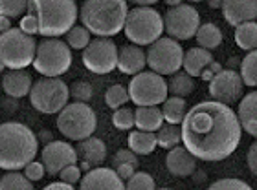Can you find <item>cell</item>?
Segmentation results:
<instances>
[{"label": "cell", "instance_id": "ab89813d", "mask_svg": "<svg viewBox=\"0 0 257 190\" xmlns=\"http://www.w3.org/2000/svg\"><path fill=\"white\" fill-rule=\"evenodd\" d=\"M81 174H83V170L77 164H70V166H66V168H63L59 172V180L63 183H68V185H75V183L81 181Z\"/></svg>", "mask_w": 257, "mask_h": 190}, {"label": "cell", "instance_id": "30bf717a", "mask_svg": "<svg viewBox=\"0 0 257 190\" xmlns=\"http://www.w3.org/2000/svg\"><path fill=\"white\" fill-rule=\"evenodd\" d=\"M145 58H147V66L151 68V72H155L162 77L173 75L182 68L184 50L175 38L160 37L145 52Z\"/></svg>", "mask_w": 257, "mask_h": 190}, {"label": "cell", "instance_id": "7dc6e473", "mask_svg": "<svg viewBox=\"0 0 257 190\" xmlns=\"http://www.w3.org/2000/svg\"><path fill=\"white\" fill-rule=\"evenodd\" d=\"M11 30V18H6V16H0V35Z\"/></svg>", "mask_w": 257, "mask_h": 190}, {"label": "cell", "instance_id": "ee69618b", "mask_svg": "<svg viewBox=\"0 0 257 190\" xmlns=\"http://www.w3.org/2000/svg\"><path fill=\"white\" fill-rule=\"evenodd\" d=\"M246 161H248V168H250V172L257 178V141L253 142L252 146H250V150H248Z\"/></svg>", "mask_w": 257, "mask_h": 190}, {"label": "cell", "instance_id": "ba28073f", "mask_svg": "<svg viewBox=\"0 0 257 190\" xmlns=\"http://www.w3.org/2000/svg\"><path fill=\"white\" fill-rule=\"evenodd\" d=\"M37 42L32 35L11 28L0 35V62L8 70H24L33 64Z\"/></svg>", "mask_w": 257, "mask_h": 190}, {"label": "cell", "instance_id": "db71d44e", "mask_svg": "<svg viewBox=\"0 0 257 190\" xmlns=\"http://www.w3.org/2000/svg\"><path fill=\"white\" fill-rule=\"evenodd\" d=\"M158 190H171V188H158Z\"/></svg>", "mask_w": 257, "mask_h": 190}, {"label": "cell", "instance_id": "816d5d0a", "mask_svg": "<svg viewBox=\"0 0 257 190\" xmlns=\"http://www.w3.org/2000/svg\"><path fill=\"white\" fill-rule=\"evenodd\" d=\"M188 2H191V4H197V2H200V0H188Z\"/></svg>", "mask_w": 257, "mask_h": 190}, {"label": "cell", "instance_id": "83f0119b", "mask_svg": "<svg viewBox=\"0 0 257 190\" xmlns=\"http://www.w3.org/2000/svg\"><path fill=\"white\" fill-rule=\"evenodd\" d=\"M195 38H197L198 46L211 52V50H217L222 44V32L215 24L208 22V24H200Z\"/></svg>", "mask_w": 257, "mask_h": 190}, {"label": "cell", "instance_id": "c3c4849f", "mask_svg": "<svg viewBox=\"0 0 257 190\" xmlns=\"http://www.w3.org/2000/svg\"><path fill=\"white\" fill-rule=\"evenodd\" d=\"M127 2H131V4H134V6H153V4H156L158 0H127Z\"/></svg>", "mask_w": 257, "mask_h": 190}, {"label": "cell", "instance_id": "8992f818", "mask_svg": "<svg viewBox=\"0 0 257 190\" xmlns=\"http://www.w3.org/2000/svg\"><path fill=\"white\" fill-rule=\"evenodd\" d=\"M70 46L59 38H43L37 44V52L33 58V70L43 77H61L72 66Z\"/></svg>", "mask_w": 257, "mask_h": 190}, {"label": "cell", "instance_id": "e0dca14e", "mask_svg": "<svg viewBox=\"0 0 257 190\" xmlns=\"http://www.w3.org/2000/svg\"><path fill=\"white\" fill-rule=\"evenodd\" d=\"M222 15L230 26H241L257 18V0H224Z\"/></svg>", "mask_w": 257, "mask_h": 190}, {"label": "cell", "instance_id": "f5cc1de1", "mask_svg": "<svg viewBox=\"0 0 257 190\" xmlns=\"http://www.w3.org/2000/svg\"><path fill=\"white\" fill-rule=\"evenodd\" d=\"M2 70H4V64L0 62V74H2Z\"/></svg>", "mask_w": 257, "mask_h": 190}, {"label": "cell", "instance_id": "484cf974", "mask_svg": "<svg viewBox=\"0 0 257 190\" xmlns=\"http://www.w3.org/2000/svg\"><path fill=\"white\" fill-rule=\"evenodd\" d=\"M188 114V106H186V100L182 97H167L164 100V106H162V116H164V121L169 122V124H182L184 117Z\"/></svg>", "mask_w": 257, "mask_h": 190}, {"label": "cell", "instance_id": "8d00e7d4", "mask_svg": "<svg viewBox=\"0 0 257 190\" xmlns=\"http://www.w3.org/2000/svg\"><path fill=\"white\" fill-rule=\"evenodd\" d=\"M92 95H94V90H92L90 82H86V80H75L74 84L70 86V97L75 102H86L88 104Z\"/></svg>", "mask_w": 257, "mask_h": 190}, {"label": "cell", "instance_id": "d4e9b609", "mask_svg": "<svg viewBox=\"0 0 257 190\" xmlns=\"http://www.w3.org/2000/svg\"><path fill=\"white\" fill-rule=\"evenodd\" d=\"M156 146H158V142H156V136L153 132L134 130L128 134V148L136 156H149L155 152Z\"/></svg>", "mask_w": 257, "mask_h": 190}, {"label": "cell", "instance_id": "52a82bcc", "mask_svg": "<svg viewBox=\"0 0 257 190\" xmlns=\"http://www.w3.org/2000/svg\"><path fill=\"white\" fill-rule=\"evenodd\" d=\"M97 117L86 102H72L59 112L57 130L70 141H83L96 132Z\"/></svg>", "mask_w": 257, "mask_h": 190}, {"label": "cell", "instance_id": "bcb514c9", "mask_svg": "<svg viewBox=\"0 0 257 190\" xmlns=\"http://www.w3.org/2000/svg\"><path fill=\"white\" fill-rule=\"evenodd\" d=\"M43 190H75L74 185H68V183H50L48 186H44Z\"/></svg>", "mask_w": 257, "mask_h": 190}, {"label": "cell", "instance_id": "603a6c76", "mask_svg": "<svg viewBox=\"0 0 257 190\" xmlns=\"http://www.w3.org/2000/svg\"><path fill=\"white\" fill-rule=\"evenodd\" d=\"M213 53L204 50V48H191L184 53V62L182 68L186 70V74L195 77H200L204 74V70L208 68L209 64L213 62Z\"/></svg>", "mask_w": 257, "mask_h": 190}, {"label": "cell", "instance_id": "f1b7e54d", "mask_svg": "<svg viewBox=\"0 0 257 190\" xmlns=\"http://www.w3.org/2000/svg\"><path fill=\"white\" fill-rule=\"evenodd\" d=\"M235 42L244 52L257 50V22H244L235 30Z\"/></svg>", "mask_w": 257, "mask_h": 190}, {"label": "cell", "instance_id": "f35d334b", "mask_svg": "<svg viewBox=\"0 0 257 190\" xmlns=\"http://www.w3.org/2000/svg\"><path fill=\"white\" fill-rule=\"evenodd\" d=\"M208 190H253V188L248 183H244V181L228 178V180H219L217 183H213V185L209 186Z\"/></svg>", "mask_w": 257, "mask_h": 190}, {"label": "cell", "instance_id": "4fadbf2b", "mask_svg": "<svg viewBox=\"0 0 257 190\" xmlns=\"http://www.w3.org/2000/svg\"><path fill=\"white\" fill-rule=\"evenodd\" d=\"M200 28V15L189 4L169 8L164 15V32L175 40H189Z\"/></svg>", "mask_w": 257, "mask_h": 190}, {"label": "cell", "instance_id": "7402d4cb", "mask_svg": "<svg viewBox=\"0 0 257 190\" xmlns=\"http://www.w3.org/2000/svg\"><path fill=\"white\" fill-rule=\"evenodd\" d=\"M237 119L244 132L250 134L252 138H257V92L244 95L239 100Z\"/></svg>", "mask_w": 257, "mask_h": 190}, {"label": "cell", "instance_id": "cb8c5ba5", "mask_svg": "<svg viewBox=\"0 0 257 190\" xmlns=\"http://www.w3.org/2000/svg\"><path fill=\"white\" fill-rule=\"evenodd\" d=\"M164 122L166 121L158 106H138L134 110V126L142 132H158Z\"/></svg>", "mask_w": 257, "mask_h": 190}, {"label": "cell", "instance_id": "d6986e66", "mask_svg": "<svg viewBox=\"0 0 257 190\" xmlns=\"http://www.w3.org/2000/svg\"><path fill=\"white\" fill-rule=\"evenodd\" d=\"M32 86V75L24 70H10L2 77V90L11 99H21V97L30 95Z\"/></svg>", "mask_w": 257, "mask_h": 190}, {"label": "cell", "instance_id": "f907efd6", "mask_svg": "<svg viewBox=\"0 0 257 190\" xmlns=\"http://www.w3.org/2000/svg\"><path fill=\"white\" fill-rule=\"evenodd\" d=\"M164 2H166L169 8H177V6L182 4V0H164Z\"/></svg>", "mask_w": 257, "mask_h": 190}, {"label": "cell", "instance_id": "4dcf8cb0", "mask_svg": "<svg viewBox=\"0 0 257 190\" xmlns=\"http://www.w3.org/2000/svg\"><path fill=\"white\" fill-rule=\"evenodd\" d=\"M0 190H35L33 183L21 172H8L0 178Z\"/></svg>", "mask_w": 257, "mask_h": 190}, {"label": "cell", "instance_id": "5bb4252c", "mask_svg": "<svg viewBox=\"0 0 257 190\" xmlns=\"http://www.w3.org/2000/svg\"><path fill=\"white\" fill-rule=\"evenodd\" d=\"M244 82L239 72L235 70H222L209 80V95L217 102L226 106H233L242 99Z\"/></svg>", "mask_w": 257, "mask_h": 190}, {"label": "cell", "instance_id": "3957f363", "mask_svg": "<svg viewBox=\"0 0 257 190\" xmlns=\"http://www.w3.org/2000/svg\"><path fill=\"white\" fill-rule=\"evenodd\" d=\"M26 13L37 20L39 35L57 38L74 28L79 10L75 0H28Z\"/></svg>", "mask_w": 257, "mask_h": 190}, {"label": "cell", "instance_id": "7c38bea8", "mask_svg": "<svg viewBox=\"0 0 257 190\" xmlns=\"http://www.w3.org/2000/svg\"><path fill=\"white\" fill-rule=\"evenodd\" d=\"M118 46L112 38L97 37L83 52V64L96 75H107L118 68Z\"/></svg>", "mask_w": 257, "mask_h": 190}, {"label": "cell", "instance_id": "9c48e42d", "mask_svg": "<svg viewBox=\"0 0 257 190\" xmlns=\"http://www.w3.org/2000/svg\"><path fill=\"white\" fill-rule=\"evenodd\" d=\"M70 88L59 77H43L33 82L30 92V102L39 114H59L68 104Z\"/></svg>", "mask_w": 257, "mask_h": 190}, {"label": "cell", "instance_id": "9a60e30c", "mask_svg": "<svg viewBox=\"0 0 257 190\" xmlns=\"http://www.w3.org/2000/svg\"><path fill=\"white\" fill-rule=\"evenodd\" d=\"M77 152L66 141H52L41 152V163L48 176H59V172L70 164L77 163Z\"/></svg>", "mask_w": 257, "mask_h": 190}, {"label": "cell", "instance_id": "d6a6232c", "mask_svg": "<svg viewBox=\"0 0 257 190\" xmlns=\"http://www.w3.org/2000/svg\"><path fill=\"white\" fill-rule=\"evenodd\" d=\"M128 90L125 86L121 84H114L110 86L105 94V102H107L108 108H112V110H119V108H123L125 104L128 102Z\"/></svg>", "mask_w": 257, "mask_h": 190}, {"label": "cell", "instance_id": "f546056e", "mask_svg": "<svg viewBox=\"0 0 257 190\" xmlns=\"http://www.w3.org/2000/svg\"><path fill=\"white\" fill-rule=\"evenodd\" d=\"M156 142L160 148L171 150V148L178 146L182 142V128L178 124H162L158 134H156Z\"/></svg>", "mask_w": 257, "mask_h": 190}, {"label": "cell", "instance_id": "8fae6325", "mask_svg": "<svg viewBox=\"0 0 257 190\" xmlns=\"http://www.w3.org/2000/svg\"><path fill=\"white\" fill-rule=\"evenodd\" d=\"M167 82L155 72L134 75L128 84V97L136 106H158L167 99Z\"/></svg>", "mask_w": 257, "mask_h": 190}, {"label": "cell", "instance_id": "7bdbcfd3", "mask_svg": "<svg viewBox=\"0 0 257 190\" xmlns=\"http://www.w3.org/2000/svg\"><path fill=\"white\" fill-rule=\"evenodd\" d=\"M19 30L21 32H24L26 35H39V26H37V20L33 18L32 15H28L26 13V16H22L21 18V22H19Z\"/></svg>", "mask_w": 257, "mask_h": 190}, {"label": "cell", "instance_id": "5b68a950", "mask_svg": "<svg viewBox=\"0 0 257 190\" xmlns=\"http://www.w3.org/2000/svg\"><path fill=\"white\" fill-rule=\"evenodd\" d=\"M123 32L134 46H151L164 33V16L149 6L133 8L128 11Z\"/></svg>", "mask_w": 257, "mask_h": 190}, {"label": "cell", "instance_id": "4316f807", "mask_svg": "<svg viewBox=\"0 0 257 190\" xmlns=\"http://www.w3.org/2000/svg\"><path fill=\"white\" fill-rule=\"evenodd\" d=\"M166 82H167V94H171L173 97H182V99H186L188 95H191L195 92V80L186 72L184 74H180V72L173 74L169 77V80H166Z\"/></svg>", "mask_w": 257, "mask_h": 190}, {"label": "cell", "instance_id": "277c9868", "mask_svg": "<svg viewBox=\"0 0 257 190\" xmlns=\"http://www.w3.org/2000/svg\"><path fill=\"white\" fill-rule=\"evenodd\" d=\"M127 15V0H85L79 13L83 26L92 35L105 38L123 32Z\"/></svg>", "mask_w": 257, "mask_h": 190}, {"label": "cell", "instance_id": "2e32d148", "mask_svg": "<svg viewBox=\"0 0 257 190\" xmlns=\"http://www.w3.org/2000/svg\"><path fill=\"white\" fill-rule=\"evenodd\" d=\"M79 190H127L125 181L116 174L114 168H92L81 178Z\"/></svg>", "mask_w": 257, "mask_h": 190}, {"label": "cell", "instance_id": "60d3db41", "mask_svg": "<svg viewBox=\"0 0 257 190\" xmlns=\"http://www.w3.org/2000/svg\"><path fill=\"white\" fill-rule=\"evenodd\" d=\"M46 174V170H44V164L41 161H32V163L26 164V168H24V176H26L28 180L35 183V181H41Z\"/></svg>", "mask_w": 257, "mask_h": 190}, {"label": "cell", "instance_id": "836d02e7", "mask_svg": "<svg viewBox=\"0 0 257 190\" xmlns=\"http://www.w3.org/2000/svg\"><path fill=\"white\" fill-rule=\"evenodd\" d=\"M90 35L92 33L85 26H74L66 33V44L72 50H85L90 44Z\"/></svg>", "mask_w": 257, "mask_h": 190}, {"label": "cell", "instance_id": "681fc988", "mask_svg": "<svg viewBox=\"0 0 257 190\" xmlns=\"http://www.w3.org/2000/svg\"><path fill=\"white\" fill-rule=\"evenodd\" d=\"M206 2H208V8H211V10H220L224 4V0H206Z\"/></svg>", "mask_w": 257, "mask_h": 190}, {"label": "cell", "instance_id": "e575fe53", "mask_svg": "<svg viewBox=\"0 0 257 190\" xmlns=\"http://www.w3.org/2000/svg\"><path fill=\"white\" fill-rule=\"evenodd\" d=\"M28 10V0H0V16L17 18Z\"/></svg>", "mask_w": 257, "mask_h": 190}, {"label": "cell", "instance_id": "6da1fadb", "mask_svg": "<svg viewBox=\"0 0 257 190\" xmlns=\"http://www.w3.org/2000/svg\"><path fill=\"white\" fill-rule=\"evenodd\" d=\"M184 148L206 163L224 161L241 142L237 114L217 100H204L188 110L182 124Z\"/></svg>", "mask_w": 257, "mask_h": 190}, {"label": "cell", "instance_id": "1f68e13d", "mask_svg": "<svg viewBox=\"0 0 257 190\" xmlns=\"http://www.w3.org/2000/svg\"><path fill=\"white\" fill-rule=\"evenodd\" d=\"M241 77L246 86L257 88V50L250 52L241 60Z\"/></svg>", "mask_w": 257, "mask_h": 190}, {"label": "cell", "instance_id": "d590c367", "mask_svg": "<svg viewBox=\"0 0 257 190\" xmlns=\"http://www.w3.org/2000/svg\"><path fill=\"white\" fill-rule=\"evenodd\" d=\"M127 190H156L155 180L145 172H134L125 183Z\"/></svg>", "mask_w": 257, "mask_h": 190}, {"label": "cell", "instance_id": "ffe728a7", "mask_svg": "<svg viewBox=\"0 0 257 190\" xmlns=\"http://www.w3.org/2000/svg\"><path fill=\"white\" fill-rule=\"evenodd\" d=\"M147 66V58H145V52L140 46L134 44H127L119 50L118 53V70L125 75H138L144 72Z\"/></svg>", "mask_w": 257, "mask_h": 190}, {"label": "cell", "instance_id": "b9f144b4", "mask_svg": "<svg viewBox=\"0 0 257 190\" xmlns=\"http://www.w3.org/2000/svg\"><path fill=\"white\" fill-rule=\"evenodd\" d=\"M119 164H134L138 166V156L128 148V150H118L116 156H114V168L119 166Z\"/></svg>", "mask_w": 257, "mask_h": 190}, {"label": "cell", "instance_id": "7a4b0ae2", "mask_svg": "<svg viewBox=\"0 0 257 190\" xmlns=\"http://www.w3.org/2000/svg\"><path fill=\"white\" fill-rule=\"evenodd\" d=\"M39 150V139L22 122L0 124V168L19 172L32 163Z\"/></svg>", "mask_w": 257, "mask_h": 190}, {"label": "cell", "instance_id": "ac0fdd59", "mask_svg": "<svg viewBox=\"0 0 257 190\" xmlns=\"http://www.w3.org/2000/svg\"><path fill=\"white\" fill-rule=\"evenodd\" d=\"M166 166L169 174L175 178H188L197 168V158L191 156L184 146H175L167 154Z\"/></svg>", "mask_w": 257, "mask_h": 190}, {"label": "cell", "instance_id": "74e56055", "mask_svg": "<svg viewBox=\"0 0 257 190\" xmlns=\"http://www.w3.org/2000/svg\"><path fill=\"white\" fill-rule=\"evenodd\" d=\"M112 124L118 130H131L134 126V112L125 108V106L116 110L112 116Z\"/></svg>", "mask_w": 257, "mask_h": 190}, {"label": "cell", "instance_id": "f6af8a7d", "mask_svg": "<svg viewBox=\"0 0 257 190\" xmlns=\"http://www.w3.org/2000/svg\"><path fill=\"white\" fill-rule=\"evenodd\" d=\"M136 168H138V166H134V164H119V166H116L114 170H116V174H118L121 180L127 181L128 178L136 172Z\"/></svg>", "mask_w": 257, "mask_h": 190}, {"label": "cell", "instance_id": "44dd1931", "mask_svg": "<svg viewBox=\"0 0 257 190\" xmlns=\"http://www.w3.org/2000/svg\"><path fill=\"white\" fill-rule=\"evenodd\" d=\"M75 152H77V158L81 159V163H88L92 168H97L107 159V144L101 139L88 138L79 141Z\"/></svg>", "mask_w": 257, "mask_h": 190}]
</instances>
